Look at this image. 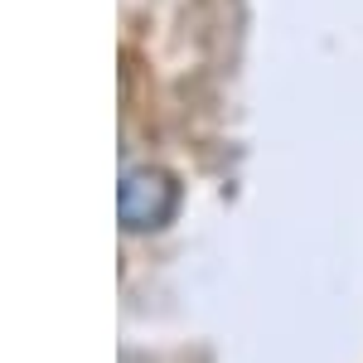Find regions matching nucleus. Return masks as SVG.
<instances>
[{
  "mask_svg": "<svg viewBox=\"0 0 363 363\" xmlns=\"http://www.w3.org/2000/svg\"><path fill=\"white\" fill-rule=\"evenodd\" d=\"M179 213V179L165 165H131L116 189V218L126 233H160Z\"/></svg>",
  "mask_w": 363,
  "mask_h": 363,
  "instance_id": "f257e3e1",
  "label": "nucleus"
}]
</instances>
